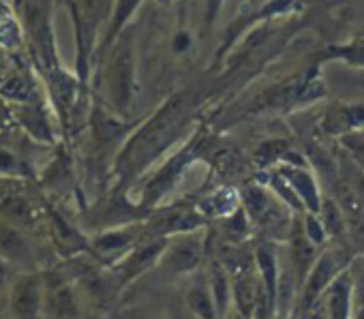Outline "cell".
<instances>
[{"label": "cell", "mask_w": 364, "mask_h": 319, "mask_svg": "<svg viewBox=\"0 0 364 319\" xmlns=\"http://www.w3.org/2000/svg\"><path fill=\"white\" fill-rule=\"evenodd\" d=\"M206 247L193 234H178L173 240H167V247L159 259V270L167 276H191L204 264Z\"/></svg>", "instance_id": "obj_4"}, {"label": "cell", "mask_w": 364, "mask_h": 319, "mask_svg": "<svg viewBox=\"0 0 364 319\" xmlns=\"http://www.w3.org/2000/svg\"><path fill=\"white\" fill-rule=\"evenodd\" d=\"M46 276L37 270H26L9 287V308L18 319L43 317Z\"/></svg>", "instance_id": "obj_6"}, {"label": "cell", "mask_w": 364, "mask_h": 319, "mask_svg": "<svg viewBox=\"0 0 364 319\" xmlns=\"http://www.w3.org/2000/svg\"><path fill=\"white\" fill-rule=\"evenodd\" d=\"M255 266H257V272L262 276V283H264V289L277 310V293H279V279H281V259L277 255V251L272 247H257L255 249ZM277 317V315H274Z\"/></svg>", "instance_id": "obj_18"}, {"label": "cell", "mask_w": 364, "mask_h": 319, "mask_svg": "<svg viewBox=\"0 0 364 319\" xmlns=\"http://www.w3.org/2000/svg\"><path fill=\"white\" fill-rule=\"evenodd\" d=\"M343 144L353 156V161L364 170V137L360 135H343Z\"/></svg>", "instance_id": "obj_27"}, {"label": "cell", "mask_w": 364, "mask_h": 319, "mask_svg": "<svg viewBox=\"0 0 364 319\" xmlns=\"http://www.w3.org/2000/svg\"><path fill=\"white\" fill-rule=\"evenodd\" d=\"M281 176L285 178V183L294 189V193H296V198L300 200V204L309 210V212H319V208H321V195H319V189H317V185H315V178L309 174V172H304V170H300V168H285L283 172H281Z\"/></svg>", "instance_id": "obj_17"}, {"label": "cell", "mask_w": 364, "mask_h": 319, "mask_svg": "<svg viewBox=\"0 0 364 319\" xmlns=\"http://www.w3.org/2000/svg\"><path fill=\"white\" fill-rule=\"evenodd\" d=\"M364 120L362 107H336L326 116V129L330 133H343L345 129Z\"/></svg>", "instance_id": "obj_21"}, {"label": "cell", "mask_w": 364, "mask_h": 319, "mask_svg": "<svg viewBox=\"0 0 364 319\" xmlns=\"http://www.w3.org/2000/svg\"><path fill=\"white\" fill-rule=\"evenodd\" d=\"M43 276H46L43 317H48V319H80L82 304H80L75 285L56 272H43Z\"/></svg>", "instance_id": "obj_7"}, {"label": "cell", "mask_w": 364, "mask_h": 319, "mask_svg": "<svg viewBox=\"0 0 364 319\" xmlns=\"http://www.w3.org/2000/svg\"><path fill=\"white\" fill-rule=\"evenodd\" d=\"M176 319H200V317H198V315H193L191 310H187L185 306H182V310L178 313V317H176Z\"/></svg>", "instance_id": "obj_30"}, {"label": "cell", "mask_w": 364, "mask_h": 319, "mask_svg": "<svg viewBox=\"0 0 364 319\" xmlns=\"http://www.w3.org/2000/svg\"><path fill=\"white\" fill-rule=\"evenodd\" d=\"M223 319H249V317H245L242 313H238L236 308H232V310H230V313H228V315H225Z\"/></svg>", "instance_id": "obj_31"}, {"label": "cell", "mask_w": 364, "mask_h": 319, "mask_svg": "<svg viewBox=\"0 0 364 319\" xmlns=\"http://www.w3.org/2000/svg\"><path fill=\"white\" fill-rule=\"evenodd\" d=\"M281 319H298V315H289V317H281Z\"/></svg>", "instance_id": "obj_32"}, {"label": "cell", "mask_w": 364, "mask_h": 319, "mask_svg": "<svg viewBox=\"0 0 364 319\" xmlns=\"http://www.w3.org/2000/svg\"><path fill=\"white\" fill-rule=\"evenodd\" d=\"M31 92H33L31 84L24 77H20V75L7 80L3 86H0V94H3L5 99H9V101H28Z\"/></svg>", "instance_id": "obj_24"}, {"label": "cell", "mask_w": 364, "mask_h": 319, "mask_svg": "<svg viewBox=\"0 0 364 319\" xmlns=\"http://www.w3.org/2000/svg\"><path fill=\"white\" fill-rule=\"evenodd\" d=\"M46 215H48V223H50V238L60 255L73 257L77 253L90 251V242H86L82 238V234L73 225H69L52 206L46 208Z\"/></svg>", "instance_id": "obj_15"}, {"label": "cell", "mask_w": 364, "mask_h": 319, "mask_svg": "<svg viewBox=\"0 0 364 319\" xmlns=\"http://www.w3.org/2000/svg\"><path fill=\"white\" fill-rule=\"evenodd\" d=\"M242 195L234 189H219L204 202V212L210 217H230L240 208Z\"/></svg>", "instance_id": "obj_20"}, {"label": "cell", "mask_w": 364, "mask_h": 319, "mask_svg": "<svg viewBox=\"0 0 364 319\" xmlns=\"http://www.w3.org/2000/svg\"><path fill=\"white\" fill-rule=\"evenodd\" d=\"M321 300L328 319H353V281L349 268L330 283Z\"/></svg>", "instance_id": "obj_14"}, {"label": "cell", "mask_w": 364, "mask_h": 319, "mask_svg": "<svg viewBox=\"0 0 364 319\" xmlns=\"http://www.w3.org/2000/svg\"><path fill=\"white\" fill-rule=\"evenodd\" d=\"M31 168L22 156H18L11 148L0 146V178H24Z\"/></svg>", "instance_id": "obj_23"}, {"label": "cell", "mask_w": 364, "mask_h": 319, "mask_svg": "<svg viewBox=\"0 0 364 319\" xmlns=\"http://www.w3.org/2000/svg\"><path fill=\"white\" fill-rule=\"evenodd\" d=\"M289 251H287V261L296 274V281H298V287L302 289L313 264L317 261L319 257V251H317V244H313L304 229H302V223H294L291 225V232H289Z\"/></svg>", "instance_id": "obj_12"}, {"label": "cell", "mask_w": 364, "mask_h": 319, "mask_svg": "<svg viewBox=\"0 0 364 319\" xmlns=\"http://www.w3.org/2000/svg\"><path fill=\"white\" fill-rule=\"evenodd\" d=\"M302 229H304L306 238H309L313 244H317V247L326 244V240L330 238L328 232H326V227H323V223H321V219L315 217V212H311V215H306V217L302 219Z\"/></svg>", "instance_id": "obj_25"}, {"label": "cell", "mask_w": 364, "mask_h": 319, "mask_svg": "<svg viewBox=\"0 0 364 319\" xmlns=\"http://www.w3.org/2000/svg\"><path fill=\"white\" fill-rule=\"evenodd\" d=\"M107 88H109L114 105L118 109H124L133 92V56H131L129 45H122L114 54L109 69H107Z\"/></svg>", "instance_id": "obj_9"}, {"label": "cell", "mask_w": 364, "mask_h": 319, "mask_svg": "<svg viewBox=\"0 0 364 319\" xmlns=\"http://www.w3.org/2000/svg\"><path fill=\"white\" fill-rule=\"evenodd\" d=\"M165 247H167V240L165 238L150 240V242H137L120 261H116L114 266H109V272H112L109 281L116 285V289L129 287L141 274H146L148 270L156 268V264H159Z\"/></svg>", "instance_id": "obj_5"}, {"label": "cell", "mask_w": 364, "mask_h": 319, "mask_svg": "<svg viewBox=\"0 0 364 319\" xmlns=\"http://www.w3.org/2000/svg\"><path fill=\"white\" fill-rule=\"evenodd\" d=\"M0 217L28 232V229H33L37 225L39 210L24 193L5 191L3 195H0Z\"/></svg>", "instance_id": "obj_16"}, {"label": "cell", "mask_w": 364, "mask_h": 319, "mask_svg": "<svg viewBox=\"0 0 364 319\" xmlns=\"http://www.w3.org/2000/svg\"><path fill=\"white\" fill-rule=\"evenodd\" d=\"M298 319H328V317H326V306H323V300H317L313 306H309L306 310L298 313Z\"/></svg>", "instance_id": "obj_28"}, {"label": "cell", "mask_w": 364, "mask_h": 319, "mask_svg": "<svg viewBox=\"0 0 364 319\" xmlns=\"http://www.w3.org/2000/svg\"><path fill=\"white\" fill-rule=\"evenodd\" d=\"M139 0H118L116 3V11H114V18H112V26H109V41L118 35V31L122 28V24L127 22V18L135 11Z\"/></svg>", "instance_id": "obj_26"}, {"label": "cell", "mask_w": 364, "mask_h": 319, "mask_svg": "<svg viewBox=\"0 0 364 319\" xmlns=\"http://www.w3.org/2000/svg\"><path fill=\"white\" fill-rule=\"evenodd\" d=\"M187 279L189 283L185 287V293H182V306L200 319H219V310L210 289V274L198 270Z\"/></svg>", "instance_id": "obj_11"}, {"label": "cell", "mask_w": 364, "mask_h": 319, "mask_svg": "<svg viewBox=\"0 0 364 319\" xmlns=\"http://www.w3.org/2000/svg\"><path fill=\"white\" fill-rule=\"evenodd\" d=\"M137 238H139V234L131 227L109 229V232H103L92 238L88 253H92L105 266H114L137 244Z\"/></svg>", "instance_id": "obj_10"}, {"label": "cell", "mask_w": 364, "mask_h": 319, "mask_svg": "<svg viewBox=\"0 0 364 319\" xmlns=\"http://www.w3.org/2000/svg\"><path fill=\"white\" fill-rule=\"evenodd\" d=\"M242 208L247 210L253 225L262 227L272 236L289 238L291 225L285 202L279 195H272L264 187H249L242 193Z\"/></svg>", "instance_id": "obj_3"}, {"label": "cell", "mask_w": 364, "mask_h": 319, "mask_svg": "<svg viewBox=\"0 0 364 319\" xmlns=\"http://www.w3.org/2000/svg\"><path fill=\"white\" fill-rule=\"evenodd\" d=\"M178 105H169L163 109L150 124H146L120 152L116 161V174L122 183L133 180L146 166L152 163V158L167 146L173 126L178 124Z\"/></svg>", "instance_id": "obj_1"}, {"label": "cell", "mask_w": 364, "mask_h": 319, "mask_svg": "<svg viewBox=\"0 0 364 319\" xmlns=\"http://www.w3.org/2000/svg\"><path fill=\"white\" fill-rule=\"evenodd\" d=\"M0 257L9 261L14 268H28L35 270L37 251L28 232L5 221L0 217Z\"/></svg>", "instance_id": "obj_8"}, {"label": "cell", "mask_w": 364, "mask_h": 319, "mask_svg": "<svg viewBox=\"0 0 364 319\" xmlns=\"http://www.w3.org/2000/svg\"><path fill=\"white\" fill-rule=\"evenodd\" d=\"M0 319H3V313H0Z\"/></svg>", "instance_id": "obj_33"}, {"label": "cell", "mask_w": 364, "mask_h": 319, "mask_svg": "<svg viewBox=\"0 0 364 319\" xmlns=\"http://www.w3.org/2000/svg\"><path fill=\"white\" fill-rule=\"evenodd\" d=\"M319 219L328 232L330 238H336L345 232V217H343V208L334 202V200H321V208H319Z\"/></svg>", "instance_id": "obj_22"}, {"label": "cell", "mask_w": 364, "mask_h": 319, "mask_svg": "<svg viewBox=\"0 0 364 319\" xmlns=\"http://www.w3.org/2000/svg\"><path fill=\"white\" fill-rule=\"evenodd\" d=\"M351 253L345 249V247H330L326 251L319 253L317 261L313 264L302 289H300V296H298V304H296V315L306 310L309 306H313L317 300H321L323 291L330 287V283L349 268L351 264Z\"/></svg>", "instance_id": "obj_2"}, {"label": "cell", "mask_w": 364, "mask_h": 319, "mask_svg": "<svg viewBox=\"0 0 364 319\" xmlns=\"http://www.w3.org/2000/svg\"><path fill=\"white\" fill-rule=\"evenodd\" d=\"M11 274H14V266L0 257V291L11 283Z\"/></svg>", "instance_id": "obj_29"}, {"label": "cell", "mask_w": 364, "mask_h": 319, "mask_svg": "<svg viewBox=\"0 0 364 319\" xmlns=\"http://www.w3.org/2000/svg\"><path fill=\"white\" fill-rule=\"evenodd\" d=\"M210 274V289L215 296V304L219 310V319H223L232 308H234V298H232V276L230 270L225 268L223 261H215L213 268L208 270Z\"/></svg>", "instance_id": "obj_19"}, {"label": "cell", "mask_w": 364, "mask_h": 319, "mask_svg": "<svg viewBox=\"0 0 364 319\" xmlns=\"http://www.w3.org/2000/svg\"><path fill=\"white\" fill-rule=\"evenodd\" d=\"M103 3L105 0H71V13L75 20V28H77V50H80L82 67L86 63L95 26L99 24L101 11H103Z\"/></svg>", "instance_id": "obj_13"}]
</instances>
